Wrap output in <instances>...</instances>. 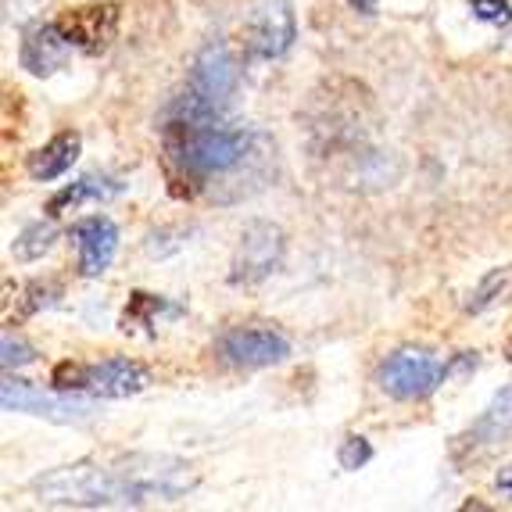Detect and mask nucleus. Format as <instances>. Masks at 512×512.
I'll return each instance as SVG.
<instances>
[{
  "instance_id": "nucleus-1",
  "label": "nucleus",
  "mask_w": 512,
  "mask_h": 512,
  "mask_svg": "<svg viewBox=\"0 0 512 512\" xmlns=\"http://www.w3.org/2000/svg\"><path fill=\"white\" fill-rule=\"evenodd\" d=\"M162 147L176 194H205L222 205L255 194L276 162L273 137L233 126L222 111H208L187 94L165 108Z\"/></svg>"
},
{
  "instance_id": "nucleus-2",
  "label": "nucleus",
  "mask_w": 512,
  "mask_h": 512,
  "mask_svg": "<svg viewBox=\"0 0 512 512\" xmlns=\"http://www.w3.org/2000/svg\"><path fill=\"white\" fill-rule=\"evenodd\" d=\"M197 487V470L172 455H115L83 459L33 480V495L47 505H151L176 502Z\"/></svg>"
},
{
  "instance_id": "nucleus-3",
  "label": "nucleus",
  "mask_w": 512,
  "mask_h": 512,
  "mask_svg": "<svg viewBox=\"0 0 512 512\" xmlns=\"http://www.w3.org/2000/svg\"><path fill=\"white\" fill-rule=\"evenodd\" d=\"M452 376V366L441 362L434 351L427 348H405L394 351L391 359L380 366V391L391 394L394 402H419L434 394L437 387Z\"/></svg>"
},
{
  "instance_id": "nucleus-4",
  "label": "nucleus",
  "mask_w": 512,
  "mask_h": 512,
  "mask_svg": "<svg viewBox=\"0 0 512 512\" xmlns=\"http://www.w3.org/2000/svg\"><path fill=\"white\" fill-rule=\"evenodd\" d=\"M283 251H287V233L276 222H248L240 233L237 251H233L230 283L233 287H255V283L269 280L283 265Z\"/></svg>"
},
{
  "instance_id": "nucleus-5",
  "label": "nucleus",
  "mask_w": 512,
  "mask_h": 512,
  "mask_svg": "<svg viewBox=\"0 0 512 512\" xmlns=\"http://www.w3.org/2000/svg\"><path fill=\"white\" fill-rule=\"evenodd\" d=\"M244 54L251 61H273L283 58L298 40V18H294L291 0H262L251 11L248 26H244Z\"/></svg>"
},
{
  "instance_id": "nucleus-6",
  "label": "nucleus",
  "mask_w": 512,
  "mask_h": 512,
  "mask_svg": "<svg viewBox=\"0 0 512 512\" xmlns=\"http://www.w3.org/2000/svg\"><path fill=\"white\" fill-rule=\"evenodd\" d=\"M0 402L8 412H29V416L51 419V423H86V419L97 416V402L72 398L69 391L47 394L36 384H29V380H15V376H4Z\"/></svg>"
},
{
  "instance_id": "nucleus-7",
  "label": "nucleus",
  "mask_w": 512,
  "mask_h": 512,
  "mask_svg": "<svg viewBox=\"0 0 512 512\" xmlns=\"http://www.w3.org/2000/svg\"><path fill=\"white\" fill-rule=\"evenodd\" d=\"M240 86V69L233 61L230 47L226 43H208L201 47V54L194 58V69L187 79V94L194 101H201L212 111H226L237 97Z\"/></svg>"
},
{
  "instance_id": "nucleus-8",
  "label": "nucleus",
  "mask_w": 512,
  "mask_h": 512,
  "mask_svg": "<svg viewBox=\"0 0 512 512\" xmlns=\"http://www.w3.org/2000/svg\"><path fill=\"white\" fill-rule=\"evenodd\" d=\"M122 8L119 4H86V8H69L58 15V29L65 40L83 54H104L119 36Z\"/></svg>"
},
{
  "instance_id": "nucleus-9",
  "label": "nucleus",
  "mask_w": 512,
  "mask_h": 512,
  "mask_svg": "<svg viewBox=\"0 0 512 512\" xmlns=\"http://www.w3.org/2000/svg\"><path fill=\"white\" fill-rule=\"evenodd\" d=\"M222 355L233 366L265 369V366H280L291 355V344H287L283 333L265 330V326H237V330H230L222 337Z\"/></svg>"
},
{
  "instance_id": "nucleus-10",
  "label": "nucleus",
  "mask_w": 512,
  "mask_h": 512,
  "mask_svg": "<svg viewBox=\"0 0 512 512\" xmlns=\"http://www.w3.org/2000/svg\"><path fill=\"white\" fill-rule=\"evenodd\" d=\"M72 43L65 40V33L58 29V22H40V26L26 29L22 36V51H18V61L29 76H54L58 69L69 65Z\"/></svg>"
},
{
  "instance_id": "nucleus-11",
  "label": "nucleus",
  "mask_w": 512,
  "mask_h": 512,
  "mask_svg": "<svg viewBox=\"0 0 512 512\" xmlns=\"http://www.w3.org/2000/svg\"><path fill=\"white\" fill-rule=\"evenodd\" d=\"M72 240L79 251V273L101 276L119 251V226L108 215H90V219H79L72 226Z\"/></svg>"
},
{
  "instance_id": "nucleus-12",
  "label": "nucleus",
  "mask_w": 512,
  "mask_h": 512,
  "mask_svg": "<svg viewBox=\"0 0 512 512\" xmlns=\"http://www.w3.org/2000/svg\"><path fill=\"white\" fill-rule=\"evenodd\" d=\"M147 384H151V373L140 362L122 359V355H111V359L97 362V366H86V391L101 394V398H133Z\"/></svg>"
},
{
  "instance_id": "nucleus-13",
  "label": "nucleus",
  "mask_w": 512,
  "mask_h": 512,
  "mask_svg": "<svg viewBox=\"0 0 512 512\" xmlns=\"http://www.w3.org/2000/svg\"><path fill=\"white\" fill-rule=\"evenodd\" d=\"M79 151H83V137H79L76 129H65V133H58V137H51L43 147H36L33 154L26 158V169L33 180L40 183H51L58 180V176H65V172L76 165Z\"/></svg>"
},
{
  "instance_id": "nucleus-14",
  "label": "nucleus",
  "mask_w": 512,
  "mask_h": 512,
  "mask_svg": "<svg viewBox=\"0 0 512 512\" xmlns=\"http://www.w3.org/2000/svg\"><path fill=\"white\" fill-rule=\"evenodd\" d=\"M509 437H512V384L491 398V405L480 412V419L473 423L470 434L462 437V441L470 444V448H484V452H491V448L505 444Z\"/></svg>"
},
{
  "instance_id": "nucleus-15",
  "label": "nucleus",
  "mask_w": 512,
  "mask_h": 512,
  "mask_svg": "<svg viewBox=\"0 0 512 512\" xmlns=\"http://www.w3.org/2000/svg\"><path fill=\"white\" fill-rule=\"evenodd\" d=\"M122 190L119 180H111V176H83L76 180L72 187H65L61 194H54L47 201V215H65V212H76L83 208L86 201H108Z\"/></svg>"
},
{
  "instance_id": "nucleus-16",
  "label": "nucleus",
  "mask_w": 512,
  "mask_h": 512,
  "mask_svg": "<svg viewBox=\"0 0 512 512\" xmlns=\"http://www.w3.org/2000/svg\"><path fill=\"white\" fill-rule=\"evenodd\" d=\"M54 240H58V230H54L51 222H33V226H26V230L15 237L11 255H15L18 262H36V258H43L54 248Z\"/></svg>"
},
{
  "instance_id": "nucleus-17",
  "label": "nucleus",
  "mask_w": 512,
  "mask_h": 512,
  "mask_svg": "<svg viewBox=\"0 0 512 512\" xmlns=\"http://www.w3.org/2000/svg\"><path fill=\"white\" fill-rule=\"evenodd\" d=\"M162 312H169V316H180V308L169 305V301H165V298H154V294L137 291V294H133V298H129L126 316H122V330L129 333V326H137V323L154 326V323H158V316H162Z\"/></svg>"
},
{
  "instance_id": "nucleus-18",
  "label": "nucleus",
  "mask_w": 512,
  "mask_h": 512,
  "mask_svg": "<svg viewBox=\"0 0 512 512\" xmlns=\"http://www.w3.org/2000/svg\"><path fill=\"white\" fill-rule=\"evenodd\" d=\"M509 291H512V265H505V269H495V273H487L484 280H480V287L470 294V301H466V312H484L487 305H495V301Z\"/></svg>"
},
{
  "instance_id": "nucleus-19",
  "label": "nucleus",
  "mask_w": 512,
  "mask_h": 512,
  "mask_svg": "<svg viewBox=\"0 0 512 512\" xmlns=\"http://www.w3.org/2000/svg\"><path fill=\"white\" fill-rule=\"evenodd\" d=\"M0 351H4V369H18V366H29L36 359V348L26 341V337H18V333L4 330V341H0Z\"/></svg>"
},
{
  "instance_id": "nucleus-20",
  "label": "nucleus",
  "mask_w": 512,
  "mask_h": 512,
  "mask_svg": "<svg viewBox=\"0 0 512 512\" xmlns=\"http://www.w3.org/2000/svg\"><path fill=\"white\" fill-rule=\"evenodd\" d=\"M373 459V448H369L366 437H344L341 448H337V462H341L344 470H359V466H366V462Z\"/></svg>"
},
{
  "instance_id": "nucleus-21",
  "label": "nucleus",
  "mask_w": 512,
  "mask_h": 512,
  "mask_svg": "<svg viewBox=\"0 0 512 512\" xmlns=\"http://www.w3.org/2000/svg\"><path fill=\"white\" fill-rule=\"evenodd\" d=\"M26 294H29V301L22 305V316H29V312H40V308H51V305H58V298H61V287L58 283H29L26 287Z\"/></svg>"
},
{
  "instance_id": "nucleus-22",
  "label": "nucleus",
  "mask_w": 512,
  "mask_h": 512,
  "mask_svg": "<svg viewBox=\"0 0 512 512\" xmlns=\"http://www.w3.org/2000/svg\"><path fill=\"white\" fill-rule=\"evenodd\" d=\"M51 380L58 391H86V366L83 362H61V366H54Z\"/></svg>"
},
{
  "instance_id": "nucleus-23",
  "label": "nucleus",
  "mask_w": 512,
  "mask_h": 512,
  "mask_svg": "<svg viewBox=\"0 0 512 512\" xmlns=\"http://www.w3.org/2000/svg\"><path fill=\"white\" fill-rule=\"evenodd\" d=\"M470 11L480 22H487V26H505L512 18L509 0H470Z\"/></svg>"
},
{
  "instance_id": "nucleus-24",
  "label": "nucleus",
  "mask_w": 512,
  "mask_h": 512,
  "mask_svg": "<svg viewBox=\"0 0 512 512\" xmlns=\"http://www.w3.org/2000/svg\"><path fill=\"white\" fill-rule=\"evenodd\" d=\"M495 484H498V491H502L505 498H512V462H509V466H505L502 473H498Z\"/></svg>"
},
{
  "instance_id": "nucleus-25",
  "label": "nucleus",
  "mask_w": 512,
  "mask_h": 512,
  "mask_svg": "<svg viewBox=\"0 0 512 512\" xmlns=\"http://www.w3.org/2000/svg\"><path fill=\"white\" fill-rule=\"evenodd\" d=\"M348 4L359 11V15H376V4H380V0H348Z\"/></svg>"
},
{
  "instance_id": "nucleus-26",
  "label": "nucleus",
  "mask_w": 512,
  "mask_h": 512,
  "mask_svg": "<svg viewBox=\"0 0 512 512\" xmlns=\"http://www.w3.org/2000/svg\"><path fill=\"white\" fill-rule=\"evenodd\" d=\"M505 355H509V362H512V341H509V351H505Z\"/></svg>"
}]
</instances>
